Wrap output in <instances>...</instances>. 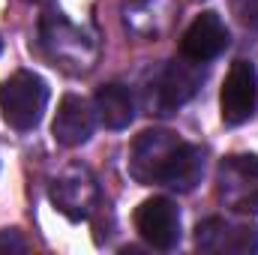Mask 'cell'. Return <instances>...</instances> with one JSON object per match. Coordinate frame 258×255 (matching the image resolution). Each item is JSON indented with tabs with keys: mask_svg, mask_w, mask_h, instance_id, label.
I'll use <instances>...</instances> for the list:
<instances>
[{
	"mask_svg": "<svg viewBox=\"0 0 258 255\" xmlns=\"http://www.w3.org/2000/svg\"><path fill=\"white\" fill-rule=\"evenodd\" d=\"M135 231L153 249H174L180 243V213L171 198H147L135 207Z\"/></svg>",
	"mask_w": 258,
	"mask_h": 255,
	"instance_id": "cell-8",
	"label": "cell"
},
{
	"mask_svg": "<svg viewBox=\"0 0 258 255\" xmlns=\"http://www.w3.org/2000/svg\"><path fill=\"white\" fill-rule=\"evenodd\" d=\"M51 204L63 213L69 222L90 219L99 204V183L87 165H69L51 183Z\"/></svg>",
	"mask_w": 258,
	"mask_h": 255,
	"instance_id": "cell-6",
	"label": "cell"
},
{
	"mask_svg": "<svg viewBox=\"0 0 258 255\" xmlns=\"http://www.w3.org/2000/svg\"><path fill=\"white\" fill-rule=\"evenodd\" d=\"M27 249V240L21 237L18 228H3L0 231V252H24Z\"/></svg>",
	"mask_w": 258,
	"mask_h": 255,
	"instance_id": "cell-15",
	"label": "cell"
},
{
	"mask_svg": "<svg viewBox=\"0 0 258 255\" xmlns=\"http://www.w3.org/2000/svg\"><path fill=\"white\" fill-rule=\"evenodd\" d=\"M201 174H204V153H201V147L183 141L177 147L165 177H162V186H168L174 192H192L201 183Z\"/></svg>",
	"mask_w": 258,
	"mask_h": 255,
	"instance_id": "cell-14",
	"label": "cell"
},
{
	"mask_svg": "<svg viewBox=\"0 0 258 255\" xmlns=\"http://www.w3.org/2000/svg\"><path fill=\"white\" fill-rule=\"evenodd\" d=\"M93 108L105 129H126L135 117V99L123 84H102L93 96Z\"/></svg>",
	"mask_w": 258,
	"mask_h": 255,
	"instance_id": "cell-13",
	"label": "cell"
},
{
	"mask_svg": "<svg viewBox=\"0 0 258 255\" xmlns=\"http://www.w3.org/2000/svg\"><path fill=\"white\" fill-rule=\"evenodd\" d=\"M45 105H48V84L30 69H18L0 84V114L18 132L36 126L45 114Z\"/></svg>",
	"mask_w": 258,
	"mask_h": 255,
	"instance_id": "cell-2",
	"label": "cell"
},
{
	"mask_svg": "<svg viewBox=\"0 0 258 255\" xmlns=\"http://www.w3.org/2000/svg\"><path fill=\"white\" fill-rule=\"evenodd\" d=\"M228 48V27L216 12H201L180 39V57L192 63H207Z\"/></svg>",
	"mask_w": 258,
	"mask_h": 255,
	"instance_id": "cell-10",
	"label": "cell"
},
{
	"mask_svg": "<svg viewBox=\"0 0 258 255\" xmlns=\"http://www.w3.org/2000/svg\"><path fill=\"white\" fill-rule=\"evenodd\" d=\"M0 48H3V45H0Z\"/></svg>",
	"mask_w": 258,
	"mask_h": 255,
	"instance_id": "cell-17",
	"label": "cell"
},
{
	"mask_svg": "<svg viewBox=\"0 0 258 255\" xmlns=\"http://www.w3.org/2000/svg\"><path fill=\"white\" fill-rule=\"evenodd\" d=\"M201 63H192V60H171L168 66H162L156 75H153V81H150V87H147V108H150V114H171V111H177L183 102H189L192 99V93L198 90V84H201Z\"/></svg>",
	"mask_w": 258,
	"mask_h": 255,
	"instance_id": "cell-5",
	"label": "cell"
},
{
	"mask_svg": "<svg viewBox=\"0 0 258 255\" xmlns=\"http://www.w3.org/2000/svg\"><path fill=\"white\" fill-rule=\"evenodd\" d=\"M216 198L240 213L258 210V156L234 153L216 168Z\"/></svg>",
	"mask_w": 258,
	"mask_h": 255,
	"instance_id": "cell-3",
	"label": "cell"
},
{
	"mask_svg": "<svg viewBox=\"0 0 258 255\" xmlns=\"http://www.w3.org/2000/svg\"><path fill=\"white\" fill-rule=\"evenodd\" d=\"M195 246L204 249V252H234V255L258 252V228L255 225L225 222V219L213 216V219H204L195 228Z\"/></svg>",
	"mask_w": 258,
	"mask_h": 255,
	"instance_id": "cell-9",
	"label": "cell"
},
{
	"mask_svg": "<svg viewBox=\"0 0 258 255\" xmlns=\"http://www.w3.org/2000/svg\"><path fill=\"white\" fill-rule=\"evenodd\" d=\"M183 141L168 132V129H147L132 141V153H129V174L141 183V186H162V177L177 153Z\"/></svg>",
	"mask_w": 258,
	"mask_h": 255,
	"instance_id": "cell-4",
	"label": "cell"
},
{
	"mask_svg": "<svg viewBox=\"0 0 258 255\" xmlns=\"http://www.w3.org/2000/svg\"><path fill=\"white\" fill-rule=\"evenodd\" d=\"M24 3H42V0H24Z\"/></svg>",
	"mask_w": 258,
	"mask_h": 255,
	"instance_id": "cell-16",
	"label": "cell"
},
{
	"mask_svg": "<svg viewBox=\"0 0 258 255\" xmlns=\"http://www.w3.org/2000/svg\"><path fill=\"white\" fill-rule=\"evenodd\" d=\"M258 102V78L255 66L249 60H234L225 81H222V93H219V108H222V120L228 126H240L255 114Z\"/></svg>",
	"mask_w": 258,
	"mask_h": 255,
	"instance_id": "cell-7",
	"label": "cell"
},
{
	"mask_svg": "<svg viewBox=\"0 0 258 255\" xmlns=\"http://www.w3.org/2000/svg\"><path fill=\"white\" fill-rule=\"evenodd\" d=\"M39 42L48 60L66 72H90L96 63V42L75 27L63 12H45L39 21Z\"/></svg>",
	"mask_w": 258,
	"mask_h": 255,
	"instance_id": "cell-1",
	"label": "cell"
},
{
	"mask_svg": "<svg viewBox=\"0 0 258 255\" xmlns=\"http://www.w3.org/2000/svg\"><path fill=\"white\" fill-rule=\"evenodd\" d=\"M96 126V108L90 105V99L78 96V93H66L57 105L54 123H51V135L60 147H78L84 144Z\"/></svg>",
	"mask_w": 258,
	"mask_h": 255,
	"instance_id": "cell-11",
	"label": "cell"
},
{
	"mask_svg": "<svg viewBox=\"0 0 258 255\" xmlns=\"http://www.w3.org/2000/svg\"><path fill=\"white\" fill-rule=\"evenodd\" d=\"M126 30L141 39H156L177 21V0H132L123 12Z\"/></svg>",
	"mask_w": 258,
	"mask_h": 255,
	"instance_id": "cell-12",
	"label": "cell"
}]
</instances>
